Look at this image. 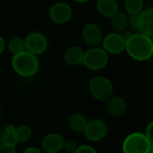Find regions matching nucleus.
<instances>
[{
    "mask_svg": "<svg viewBox=\"0 0 153 153\" xmlns=\"http://www.w3.org/2000/svg\"><path fill=\"white\" fill-rule=\"evenodd\" d=\"M125 51L136 61H146L153 57L152 38L139 32L131 33L126 38Z\"/></svg>",
    "mask_w": 153,
    "mask_h": 153,
    "instance_id": "obj_1",
    "label": "nucleus"
},
{
    "mask_svg": "<svg viewBox=\"0 0 153 153\" xmlns=\"http://www.w3.org/2000/svg\"><path fill=\"white\" fill-rule=\"evenodd\" d=\"M11 66L16 74L22 78H32L39 71L40 60L38 56L27 51H24L13 55Z\"/></svg>",
    "mask_w": 153,
    "mask_h": 153,
    "instance_id": "obj_2",
    "label": "nucleus"
},
{
    "mask_svg": "<svg viewBox=\"0 0 153 153\" xmlns=\"http://www.w3.org/2000/svg\"><path fill=\"white\" fill-rule=\"evenodd\" d=\"M88 90L95 99L98 101H106L114 95V85L106 76L97 75L92 76L89 80Z\"/></svg>",
    "mask_w": 153,
    "mask_h": 153,
    "instance_id": "obj_3",
    "label": "nucleus"
},
{
    "mask_svg": "<svg viewBox=\"0 0 153 153\" xmlns=\"http://www.w3.org/2000/svg\"><path fill=\"white\" fill-rule=\"evenodd\" d=\"M109 62V54L98 46L90 47L85 51L82 64L92 71H99L104 69Z\"/></svg>",
    "mask_w": 153,
    "mask_h": 153,
    "instance_id": "obj_4",
    "label": "nucleus"
},
{
    "mask_svg": "<svg viewBox=\"0 0 153 153\" xmlns=\"http://www.w3.org/2000/svg\"><path fill=\"white\" fill-rule=\"evenodd\" d=\"M150 142L140 131L130 133L123 142V153H149Z\"/></svg>",
    "mask_w": 153,
    "mask_h": 153,
    "instance_id": "obj_5",
    "label": "nucleus"
},
{
    "mask_svg": "<svg viewBox=\"0 0 153 153\" xmlns=\"http://www.w3.org/2000/svg\"><path fill=\"white\" fill-rule=\"evenodd\" d=\"M25 50L36 56L43 54L49 45L48 39L46 35L41 32H31L25 38Z\"/></svg>",
    "mask_w": 153,
    "mask_h": 153,
    "instance_id": "obj_6",
    "label": "nucleus"
},
{
    "mask_svg": "<svg viewBox=\"0 0 153 153\" xmlns=\"http://www.w3.org/2000/svg\"><path fill=\"white\" fill-rule=\"evenodd\" d=\"M125 38L121 33L112 32L103 37L102 48L110 55H118L125 51Z\"/></svg>",
    "mask_w": 153,
    "mask_h": 153,
    "instance_id": "obj_7",
    "label": "nucleus"
},
{
    "mask_svg": "<svg viewBox=\"0 0 153 153\" xmlns=\"http://www.w3.org/2000/svg\"><path fill=\"white\" fill-rule=\"evenodd\" d=\"M73 16V9L71 6L66 2L54 3L49 9V17L55 25H65L70 21Z\"/></svg>",
    "mask_w": 153,
    "mask_h": 153,
    "instance_id": "obj_8",
    "label": "nucleus"
},
{
    "mask_svg": "<svg viewBox=\"0 0 153 153\" xmlns=\"http://www.w3.org/2000/svg\"><path fill=\"white\" fill-rule=\"evenodd\" d=\"M107 131L106 123L102 119L95 118L88 121L83 133L88 140L97 142L102 140L106 136Z\"/></svg>",
    "mask_w": 153,
    "mask_h": 153,
    "instance_id": "obj_9",
    "label": "nucleus"
},
{
    "mask_svg": "<svg viewBox=\"0 0 153 153\" xmlns=\"http://www.w3.org/2000/svg\"><path fill=\"white\" fill-rule=\"evenodd\" d=\"M103 37V31L97 24L88 23L83 27L82 38L85 43H87L88 46H98L102 42Z\"/></svg>",
    "mask_w": 153,
    "mask_h": 153,
    "instance_id": "obj_10",
    "label": "nucleus"
},
{
    "mask_svg": "<svg viewBox=\"0 0 153 153\" xmlns=\"http://www.w3.org/2000/svg\"><path fill=\"white\" fill-rule=\"evenodd\" d=\"M64 139L57 132L46 134L41 142V149L44 153H59L62 150Z\"/></svg>",
    "mask_w": 153,
    "mask_h": 153,
    "instance_id": "obj_11",
    "label": "nucleus"
},
{
    "mask_svg": "<svg viewBox=\"0 0 153 153\" xmlns=\"http://www.w3.org/2000/svg\"><path fill=\"white\" fill-rule=\"evenodd\" d=\"M138 32L153 38V7L143 9L138 15Z\"/></svg>",
    "mask_w": 153,
    "mask_h": 153,
    "instance_id": "obj_12",
    "label": "nucleus"
},
{
    "mask_svg": "<svg viewBox=\"0 0 153 153\" xmlns=\"http://www.w3.org/2000/svg\"><path fill=\"white\" fill-rule=\"evenodd\" d=\"M105 107L107 112L115 117L123 115L127 110V103L123 97L120 96L112 95L105 101Z\"/></svg>",
    "mask_w": 153,
    "mask_h": 153,
    "instance_id": "obj_13",
    "label": "nucleus"
},
{
    "mask_svg": "<svg viewBox=\"0 0 153 153\" xmlns=\"http://www.w3.org/2000/svg\"><path fill=\"white\" fill-rule=\"evenodd\" d=\"M85 51L79 45H73L68 47L64 54L63 59L64 62L68 66H79L82 64L84 59Z\"/></svg>",
    "mask_w": 153,
    "mask_h": 153,
    "instance_id": "obj_14",
    "label": "nucleus"
},
{
    "mask_svg": "<svg viewBox=\"0 0 153 153\" xmlns=\"http://www.w3.org/2000/svg\"><path fill=\"white\" fill-rule=\"evenodd\" d=\"M96 7L101 16L110 18L119 11V3L117 0H97Z\"/></svg>",
    "mask_w": 153,
    "mask_h": 153,
    "instance_id": "obj_15",
    "label": "nucleus"
},
{
    "mask_svg": "<svg viewBox=\"0 0 153 153\" xmlns=\"http://www.w3.org/2000/svg\"><path fill=\"white\" fill-rule=\"evenodd\" d=\"M88 120L84 114L80 113H73L69 115L68 123L69 128L76 132H81L83 133L85 127L87 125Z\"/></svg>",
    "mask_w": 153,
    "mask_h": 153,
    "instance_id": "obj_16",
    "label": "nucleus"
},
{
    "mask_svg": "<svg viewBox=\"0 0 153 153\" xmlns=\"http://www.w3.org/2000/svg\"><path fill=\"white\" fill-rule=\"evenodd\" d=\"M110 25L114 32L123 33L128 27V16L123 12L118 11L110 17Z\"/></svg>",
    "mask_w": 153,
    "mask_h": 153,
    "instance_id": "obj_17",
    "label": "nucleus"
},
{
    "mask_svg": "<svg viewBox=\"0 0 153 153\" xmlns=\"http://www.w3.org/2000/svg\"><path fill=\"white\" fill-rule=\"evenodd\" d=\"M16 126L12 123L7 124L2 131H0V143L10 144V145H16L18 143L16 138Z\"/></svg>",
    "mask_w": 153,
    "mask_h": 153,
    "instance_id": "obj_18",
    "label": "nucleus"
},
{
    "mask_svg": "<svg viewBox=\"0 0 153 153\" xmlns=\"http://www.w3.org/2000/svg\"><path fill=\"white\" fill-rule=\"evenodd\" d=\"M6 48L8 50V51L12 55H16L24 51H26L25 39H23L22 37H19V36L13 37L6 44Z\"/></svg>",
    "mask_w": 153,
    "mask_h": 153,
    "instance_id": "obj_19",
    "label": "nucleus"
},
{
    "mask_svg": "<svg viewBox=\"0 0 153 153\" xmlns=\"http://www.w3.org/2000/svg\"><path fill=\"white\" fill-rule=\"evenodd\" d=\"M124 8L128 15H137L144 9V2L143 0H124Z\"/></svg>",
    "mask_w": 153,
    "mask_h": 153,
    "instance_id": "obj_20",
    "label": "nucleus"
},
{
    "mask_svg": "<svg viewBox=\"0 0 153 153\" xmlns=\"http://www.w3.org/2000/svg\"><path fill=\"white\" fill-rule=\"evenodd\" d=\"M16 138L18 143L27 142L29 140H31L33 136V131L31 127L25 124L17 126L16 128Z\"/></svg>",
    "mask_w": 153,
    "mask_h": 153,
    "instance_id": "obj_21",
    "label": "nucleus"
},
{
    "mask_svg": "<svg viewBox=\"0 0 153 153\" xmlns=\"http://www.w3.org/2000/svg\"><path fill=\"white\" fill-rule=\"evenodd\" d=\"M78 148V144L73 140H64L62 150L66 151L67 153H74L75 150Z\"/></svg>",
    "mask_w": 153,
    "mask_h": 153,
    "instance_id": "obj_22",
    "label": "nucleus"
},
{
    "mask_svg": "<svg viewBox=\"0 0 153 153\" xmlns=\"http://www.w3.org/2000/svg\"><path fill=\"white\" fill-rule=\"evenodd\" d=\"M74 153H97V150L88 144H83L80 146H78L76 149Z\"/></svg>",
    "mask_w": 153,
    "mask_h": 153,
    "instance_id": "obj_23",
    "label": "nucleus"
},
{
    "mask_svg": "<svg viewBox=\"0 0 153 153\" xmlns=\"http://www.w3.org/2000/svg\"><path fill=\"white\" fill-rule=\"evenodd\" d=\"M138 15L139 14L128 16V26L135 32H138Z\"/></svg>",
    "mask_w": 153,
    "mask_h": 153,
    "instance_id": "obj_24",
    "label": "nucleus"
},
{
    "mask_svg": "<svg viewBox=\"0 0 153 153\" xmlns=\"http://www.w3.org/2000/svg\"><path fill=\"white\" fill-rule=\"evenodd\" d=\"M0 153H16V146L0 143Z\"/></svg>",
    "mask_w": 153,
    "mask_h": 153,
    "instance_id": "obj_25",
    "label": "nucleus"
},
{
    "mask_svg": "<svg viewBox=\"0 0 153 153\" xmlns=\"http://www.w3.org/2000/svg\"><path fill=\"white\" fill-rule=\"evenodd\" d=\"M144 134L146 135V137L148 138L149 141L150 142V144H153V121H151L147 128H146V131L144 132Z\"/></svg>",
    "mask_w": 153,
    "mask_h": 153,
    "instance_id": "obj_26",
    "label": "nucleus"
},
{
    "mask_svg": "<svg viewBox=\"0 0 153 153\" xmlns=\"http://www.w3.org/2000/svg\"><path fill=\"white\" fill-rule=\"evenodd\" d=\"M23 153H43V151L42 150L41 148H38L35 146H30V147H27L23 151Z\"/></svg>",
    "mask_w": 153,
    "mask_h": 153,
    "instance_id": "obj_27",
    "label": "nucleus"
},
{
    "mask_svg": "<svg viewBox=\"0 0 153 153\" xmlns=\"http://www.w3.org/2000/svg\"><path fill=\"white\" fill-rule=\"evenodd\" d=\"M6 44L7 43H6V41L4 39V37L0 34V55L4 52V51L6 49Z\"/></svg>",
    "mask_w": 153,
    "mask_h": 153,
    "instance_id": "obj_28",
    "label": "nucleus"
},
{
    "mask_svg": "<svg viewBox=\"0 0 153 153\" xmlns=\"http://www.w3.org/2000/svg\"><path fill=\"white\" fill-rule=\"evenodd\" d=\"M73 1L76 3H79V4H86V3L90 2L91 0H73Z\"/></svg>",
    "mask_w": 153,
    "mask_h": 153,
    "instance_id": "obj_29",
    "label": "nucleus"
},
{
    "mask_svg": "<svg viewBox=\"0 0 153 153\" xmlns=\"http://www.w3.org/2000/svg\"><path fill=\"white\" fill-rule=\"evenodd\" d=\"M149 153H153V144H150V148H149Z\"/></svg>",
    "mask_w": 153,
    "mask_h": 153,
    "instance_id": "obj_30",
    "label": "nucleus"
},
{
    "mask_svg": "<svg viewBox=\"0 0 153 153\" xmlns=\"http://www.w3.org/2000/svg\"><path fill=\"white\" fill-rule=\"evenodd\" d=\"M0 105H1V95H0Z\"/></svg>",
    "mask_w": 153,
    "mask_h": 153,
    "instance_id": "obj_31",
    "label": "nucleus"
},
{
    "mask_svg": "<svg viewBox=\"0 0 153 153\" xmlns=\"http://www.w3.org/2000/svg\"><path fill=\"white\" fill-rule=\"evenodd\" d=\"M152 41H153V38H152Z\"/></svg>",
    "mask_w": 153,
    "mask_h": 153,
    "instance_id": "obj_32",
    "label": "nucleus"
}]
</instances>
